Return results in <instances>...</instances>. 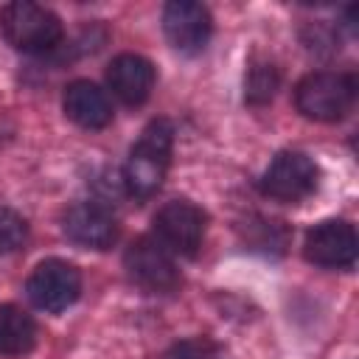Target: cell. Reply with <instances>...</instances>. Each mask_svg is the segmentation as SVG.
<instances>
[{
  "label": "cell",
  "mask_w": 359,
  "mask_h": 359,
  "mask_svg": "<svg viewBox=\"0 0 359 359\" xmlns=\"http://www.w3.org/2000/svg\"><path fill=\"white\" fill-rule=\"evenodd\" d=\"M171 149H174V126L168 118H154L140 137L135 140V146L129 149V157L123 163V191L137 199L146 202L151 199L171 165Z\"/></svg>",
  "instance_id": "6da1fadb"
},
{
  "label": "cell",
  "mask_w": 359,
  "mask_h": 359,
  "mask_svg": "<svg viewBox=\"0 0 359 359\" xmlns=\"http://www.w3.org/2000/svg\"><path fill=\"white\" fill-rule=\"evenodd\" d=\"M356 101V79L342 70H314L294 87V107L303 118L334 123L342 121Z\"/></svg>",
  "instance_id": "7a4b0ae2"
},
{
  "label": "cell",
  "mask_w": 359,
  "mask_h": 359,
  "mask_svg": "<svg viewBox=\"0 0 359 359\" xmlns=\"http://www.w3.org/2000/svg\"><path fill=\"white\" fill-rule=\"evenodd\" d=\"M0 31L11 48H17L22 53H34V56L50 53L65 36L62 20L50 8L31 3V0H17V3L3 6L0 8Z\"/></svg>",
  "instance_id": "3957f363"
},
{
  "label": "cell",
  "mask_w": 359,
  "mask_h": 359,
  "mask_svg": "<svg viewBox=\"0 0 359 359\" xmlns=\"http://www.w3.org/2000/svg\"><path fill=\"white\" fill-rule=\"evenodd\" d=\"M208 216L191 199H171L151 216V238H157L171 255L194 258L205 241Z\"/></svg>",
  "instance_id": "277c9868"
},
{
  "label": "cell",
  "mask_w": 359,
  "mask_h": 359,
  "mask_svg": "<svg viewBox=\"0 0 359 359\" xmlns=\"http://www.w3.org/2000/svg\"><path fill=\"white\" fill-rule=\"evenodd\" d=\"M317 180H320L317 163L306 151L286 149V151H278L272 157V163L266 165V171L258 180V188L264 196H269L275 202L294 205V202H303L306 196L314 194Z\"/></svg>",
  "instance_id": "5b68a950"
},
{
  "label": "cell",
  "mask_w": 359,
  "mask_h": 359,
  "mask_svg": "<svg viewBox=\"0 0 359 359\" xmlns=\"http://www.w3.org/2000/svg\"><path fill=\"white\" fill-rule=\"evenodd\" d=\"M123 269L129 280L149 294H168L180 286V269L174 264V255L151 236H140L126 247Z\"/></svg>",
  "instance_id": "8992f818"
},
{
  "label": "cell",
  "mask_w": 359,
  "mask_h": 359,
  "mask_svg": "<svg viewBox=\"0 0 359 359\" xmlns=\"http://www.w3.org/2000/svg\"><path fill=\"white\" fill-rule=\"evenodd\" d=\"M28 300L48 314H59L70 309L81 294V272L62 258H45L34 266L25 283Z\"/></svg>",
  "instance_id": "52a82bcc"
},
{
  "label": "cell",
  "mask_w": 359,
  "mask_h": 359,
  "mask_svg": "<svg viewBox=\"0 0 359 359\" xmlns=\"http://www.w3.org/2000/svg\"><path fill=\"white\" fill-rule=\"evenodd\" d=\"M356 252H359V238L353 224L345 219L317 222L303 241L306 261L323 269H351L356 264Z\"/></svg>",
  "instance_id": "ba28073f"
},
{
  "label": "cell",
  "mask_w": 359,
  "mask_h": 359,
  "mask_svg": "<svg viewBox=\"0 0 359 359\" xmlns=\"http://www.w3.org/2000/svg\"><path fill=\"white\" fill-rule=\"evenodd\" d=\"M163 31L174 50L194 56L202 53L213 34L210 11L196 0H171L163 8Z\"/></svg>",
  "instance_id": "9c48e42d"
},
{
  "label": "cell",
  "mask_w": 359,
  "mask_h": 359,
  "mask_svg": "<svg viewBox=\"0 0 359 359\" xmlns=\"http://www.w3.org/2000/svg\"><path fill=\"white\" fill-rule=\"evenodd\" d=\"M65 236L87 250H109L118 241V219L104 202H76L62 216Z\"/></svg>",
  "instance_id": "30bf717a"
},
{
  "label": "cell",
  "mask_w": 359,
  "mask_h": 359,
  "mask_svg": "<svg viewBox=\"0 0 359 359\" xmlns=\"http://www.w3.org/2000/svg\"><path fill=\"white\" fill-rule=\"evenodd\" d=\"M154 65L140 53H121L107 67V90L126 107H140L154 90Z\"/></svg>",
  "instance_id": "8fae6325"
},
{
  "label": "cell",
  "mask_w": 359,
  "mask_h": 359,
  "mask_svg": "<svg viewBox=\"0 0 359 359\" xmlns=\"http://www.w3.org/2000/svg\"><path fill=\"white\" fill-rule=\"evenodd\" d=\"M65 115L81 129H104L112 123V98L104 87L87 79H76L62 95Z\"/></svg>",
  "instance_id": "7c38bea8"
},
{
  "label": "cell",
  "mask_w": 359,
  "mask_h": 359,
  "mask_svg": "<svg viewBox=\"0 0 359 359\" xmlns=\"http://www.w3.org/2000/svg\"><path fill=\"white\" fill-rule=\"evenodd\" d=\"M36 323L34 317L14 306V303H3L0 306V356H25L34 351L36 345Z\"/></svg>",
  "instance_id": "4fadbf2b"
},
{
  "label": "cell",
  "mask_w": 359,
  "mask_h": 359,
  "mask_svg": "<svg viewBox=\"0 0 359 359\" xmlns=\"http://www.w3.org/2000/svg\"><path fill=\"white\" fill-rule=\"evenodd\" d=\"M280 87V70L272 62H252L244 76V101L250 107H264L275 98Z\"/></svg>",
  "instance_id": "5bb4252c"
},
{
  "label": "cell",
  "mask_w": 359,
  "mask_h": 359,
  "mask_svg": "<svg viewBox=\"0 0 359 359\" xmlns=\"http://www.w3.org/2000/svg\"><path fill=\"white\" fill-rule=\"evenodd\" d=\"M163 359H227V348L213 337H188L174 342Z\"/></svg>",
  "instance_id": "9a60e30c"
},
{
  "label": "cell",
  "mask_w": 359,
  "mask_h": 359,
  "mask_svg": "<svg viewBox=\"0 0 359 359\" xmlns=\"http://www.w3.org/2000/svg\"><path fill=\"white\" fill-rule=\"evenodd\" d=\"M25 241H28L25 219L11 208H0V255H11L22 250Z\"/></svg>",
  "instance_id": "2e32d148"
}]
</instances>
